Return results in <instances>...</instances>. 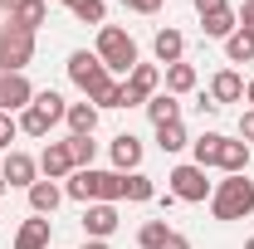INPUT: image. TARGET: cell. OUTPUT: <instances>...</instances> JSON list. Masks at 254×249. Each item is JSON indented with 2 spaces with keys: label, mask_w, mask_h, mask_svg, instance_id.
<instances>
[{
  "label": "cell",
  "mask_w": 254,
  "mask_h": 249,
  "mask_svg": "<svg viewBox=\"0 0 254 249\" xmlns=\"http://www.w3.org/2000/svg\"><path fill=\"white\" fill-rule=\"evenodd\" d=\"M64 195H73V200H83V205H118L123 200V171H93V166H83V171H73L68 181H64Z\"/></svg>",
  "instance_id": "obj_1"
},
{
  "label": "cell",
  "mask_w": 254,
  "mask_h": 249,
  "mask_svg": "<svg viewBox=\"0 0 254 249\" xmlns=\"http://www.w3.org/2000/svg\"><path fill=\"white\" fill-rule=\"evenodd\" d=\"M210 215L215 220H245L254 215V181L250 176H225L210 190Z\"/></svg>",
  "instance_id": "obj_2"
},
{
  "label": "cell",
  "mask_w": 254,
  "mask_h": 249,
  "mask_svg": "<svg viewBox=\"0 0 254 249\" xmlns=\"http://www.w3.org/2000/svg\"><path fill=\"white\" fill-rule=\"evenodd\" d=\"M68 78H73V88L88 98V103H98V98L113 88V73H108L103 59L88 54V49H73V54H68Z\"/></svg>",
  "instance_id": "obj_3"
},
{
  "label": "cell",
  "mask_w": 254,
  "mask_h": 249,
  "mask_svg": "<svg viewBox=\"0 0 254 249\" xmlns=\"http://www.w3.org/2000/svg\"><path fill=\"white\" fill-rule=\"evenodd\" d=\"M93 54L103 59L108 73H132V68H137V39H132L127 30H118V25H103Z\"/></svg>",
  "instance_id": "obj_4"
},
{
  "label": "cell",
  "mask_w": 254,
  "mask_h": 249,
  "mask_svg": "<svg viewBox=\"0 0 254 249\" xmlns=\"http://www.w3.org/2000/svg\"><path fill=\"white\" fill-rule=\"evenodd\" d=\"M25 63H34V34L20 25L0 30V73H25Z\"/></svg>",
  "instance_id": "obj_5"
},
{
  "label": "cell",
  "mask_w": 254,
  "mask_h": 249,
  "mask_svg": "<svg viewBox=\"0 0 254 249\" xmlns=\"http://www.w3.org/2000/svg\"><path fill=\"white\" fill-rule=\"evenodd\" d=\"M166 181H171V195H176V200H186V205H200V200H210V190H215L210 181H205V166H195V161L176 166Z\"/></svg>",
  "instance_id": "obj_6"
},
{
  "label": "cell",
  "mask_w": 254,
  "mask_h": 249,
  "mask_svg": "<svg viewBox=\"0 0 254 249\" xmlns=\"http://www.w3.org/2000/svg\"><path fill=\"white\" fill-rule=\"evenodd\" d=\"M34 93L39 88H34L25 73H0V113H25L34 103Z\"/></svg>",
  "instance_id": "obj_7"
},
{
  "label": "cell",
  "mask_w": 254,
  "mask_h": 249,
  "mask_svg": "<svg viewBox=\"0 0 254 249\" xmlns=\"http://www.w3.org/2000/svg\"><path fill=\"white\" fill-rule=\"evenodd\" d=\"M157 83H161V73H157V68H152V63H137V68L127 73V83H123V98H127V108L147 103V98L157 93Z\"/></svg>",
  "instance_id": "obj_8"
},
{
  "label": "cell",
  "mask_w": 254,
  "mask_h": 249,
  "mask_svg": "<svg viewBox=\"0 0 254 249\" xmlns=\"http://www.w3.org/2000/svg\"><path fill=\"white\" fill-rule=\"evenodd\" d=\"M0 176H5L10 186H25V190H30L34 181H39V161H34L30 152H5V161H0Z\"/></svg>",
  "instance_id": "obj_9"
},
{
  "label": "cell",
  "mask_w": 254,
  "mask_h": 249,
  "mask_svg": "<svg viewBox=\"0 0 254 249\" xmlns=\"http://www.w3.org/2000/svg\"><path fill=\"white\" fill-rule=\"evenodd\" d=\"M215 171H225V176H245V171H250V142H240V137H220Z\"/></svg>",
  "instance_id": "obj_10"
},
{
  "label": "cell",
  "mask_w": 254,
  "mask_h": 249,
  "mask_svg": "<svg viewBox=\"0 0 254 249\" xmlns=\"http://www.w3.org/2000/svg\"><path fill=\"white\" fill-rule=\"evenodd\" d=\"M39 171H44V181H68V176H73L68 142H49V147L39 152Z\"/></svg>",
  "instance_id": "obj_11"
},
{
  "label": "cell",
  "mask_w": 254,
  "mask_h": 249,
  "mask_svg": "<svg viewBox=\"0 0 254 249\" xmlns=\"http://www.w3.org/2000/svg\"><path fill=\"white\" fill-rule=\"evenodd\" d=\"M113 230H118V205H103V200L83 205V235L88 240H108Z\"/></svg>",
  "instance_id": "obj_12"
},
{
  "label": "cell",
  "mask_w": 254,
  "mask_h": 249,
  "mask_svg": "<svg viewBox=\"0 0 254 249\" xmlns=\"http://www.w3.org/2000/svg\"><path fill=\"white\" fill-rule=\"evenodd\" d=\"M152 54H157V63H166V68H171V63H181V54H186V34L171 30V25L157 30V34H152Z\"/></svg>",
  "instance_id": "obj_13"
},
{
  "label": "cell",
  "mask_w": 254,
  "mask_h": 249,
  "mask_svg": "<svg viewBox=\"0 0 254 249\" xmlns=\"http://www.w3.org/2000/svg\"><path fill=\"white\" fill-rule=\"evenodd\" d=\"M240 98H245V78H240L235 68H220V73L210 78V103L225 108V103H240Z\"/></svg>",
  "instance_id": "obj_14"
},
{
  "label": "cell",
  "mask_w": 254,
  "mask_h": 249,
  "mask_svg": "<svg viewBox=\"0 0 254 249\" xmlns=\"http://www.w3.org/2000/svg\"><path fill=\"white\" fill-rule=\"evenodd\" d=\"M108 152H113V166H118L123 176H127V171H137V166H142V142H137L132 132H118Z\"/></svg>",
  "instance_id": "obj_15"
},
{
  "label": "cell",
  "mask_w": 254,
  "mask_h": 249,
  "mask_svg": "<svg viewBox=\"0 0 254 249\" xmlns=\"http://www.w3.org/2000/svg\"><path fill=\"white\" fill-rule=\"evenodd\" d=\"M64 123H68V137H93L98 132V108L93 103H68Z\"/></svg>",
  "instance_id": "obj_16"
},
{
  "label": "cell",
  "mask_w": 254,
  "mask_h": 249,
  "mask_svg": "<svg viewBox=\"0 0 254 249\" xmlns=\"http://www.w3.org/2000/svg\"><path fill=\"white\" fill-rule=\"evenodd\" d=\"M59 200H64L59 181H34V186H30V210H34V215H54Z\"/></svg>",
  "instance_id": "obj_17"
},
{
  "label": "cell",
  "mask_w": 254,
  "mask_h": 249,
  "mask_svg": "<svg viewBox=\"0 0 254 249\" xmlns=\"http://www.w3.org/2000/svg\"><path fill=\"white\" fill-rule=\"evenodd\" d=\"M44 20H49V5H44V0H20V5L10 10V25H20V30H30V34L39 30Z\"/></svg>",
  "instance_id": "obj_18"
},
{
  "label": "cell",
  "mask_w": 254,
  "mask_h": 249,
  "mask_svg": "<svg viewBox=\"0 0 254 249\" xmlns=\"http://www.w3.org/2000/svg\"><path fill=\"white\" fill-rule=\"evenodd\" d=\"M15 249H49V220L34 215L20 225V235H15Z\"/></svg>",
  "instance_id": "obj_19"
},
{
  "label": "cell",
  "mask_w": 254,
  "mask_h": 249,
  "mask_svg": "<svg viewBox=\"0 0 254 249\" xmlns=\"http://www.w3.org/2000/svg\"><path fill=\"white\" fill-rule=\"evenodd\" d=\"M200 30L210 34V39H230V34L240 30V15L225 5V10H215V15H200Z\"/></svg>",
  "instance_id": "obj_20"
},
{
  "label": "cell",
  "mask_w": 254,
  "mask_h": 249,
  "mask_svg": "<svg viewBox=\"0 0 254 249\" xmlns=\"http://www.w3.org/2000/svg\"><path fill=\"white\" fill-rule=\"evenodd\" d=\"M147 118H152V127L181 123V103H176L171 93H152V98H147Z\"/></svg>",
  "instance_id": "obj_21"
},
{
  "label": "cell",
  "mask_w": 254,
  "mask_h": 249,
  "mask_svg": "<svg viewBox=\"0 0 254 249\" xmlns=\"http://www.w3.org/2000/svg\"><path fill=\"white\" fill-rule=\"evenodd\" d=\"M225 59L230 63H254V30H235L225 39Z\"/></svg>",
  "instance_id": "obj_22"
},
{
  "label": "cell",
  "mask_w": 254,
  "mask_h": 249,
  "mask_svg": "<svg viewBox=\"0 0 254 249\" xmlns=\"http://www.w3.org/2000/svg\"><path fill=\"white\" fill-rule=\"evenodd\" d=\"M15 123H20V132H25V137H49V127H54V118H49V113H44V108H25V113H20V118H15Z\"/></svg>",
  "instance_id": "obj_23"
},
{
  "label": "cell",
  "mask_w": 254,
  "mask_h": 249,
  "mask_svg": "<svg viewBox=\"0 0 254 249\" xmlns=\"http://www.w3.org/2000/svg\"><path fill=\"white\" fill-rule=\"evenodd\" d=\"M190 88H195V68H190V63H171V68H166V93L181 98V93H190Z\"/></svg>",
  "instance_id": "obj_24"
},
{
  "label": "cell",
  "mask_w": 254,
  "mask_h": 249,
  "mask_svg": "<svg viewBox=\"0 0 254 249\" xmlns=\"http://www.w3.org/2000/svg\"><path fill=\"white\" fill-rule=\"evenodd\" d=\"M64 142H68V156H73V171L93 166V156H98V142H93V137H64Z\"/></svg>",
  "instance_id": "obj_25"
},
{
  "label": "cell",
  "mask_w": 254,
  "mask_h": 249,
  "mask_svg": "<svg viewBox=\"0 0 254 249\" xmlns=\"http://www.w3.org/2000/svg\"><path fill=\"white\" fill-rule=\"evenodd\" d=\"M166 240H171V225H166V220H147V225L137 230V245L142 249H161Z\"/></svg>",
  "instance_id": "obj_26"
},
{
  "label": "cell",
  "mask_w": 254,
  "mask_h": 249,
  "mask_svg": "<svg viewBox=\"0 0 254 249\" xmlns=\"http://www.w3.org/2000/svg\"><path fill=\"white\" fill-rule=\"evenodd\" d=\"M157 147H161V152H181V147H190L186 127H181V123H161L157 127Z\"/></svg>",
  "instance_id": "obj_27"
},
{
  "label": "cell",
  "mask_w": 254,
  "mask_h": 249,
  "mask_svg": "<svg viewBox=\"0 0 254 249\" xmlns=\"http://www.w3.org/2000/svg\"><path fill=\"white\" fill-rule=\"evenodd\" d=\"M152 195H157V186H152L142 171H127L123 176V200H152Z\"/></svg>",
  "instance_id": "obj_28"
},
{
  "label": "cell",
  "mask_w": 254,
  "mask_h": 249,
  "mask_svg": "<svg viewBox=\"0 0 254 249\" xmlns=\"http://www.w3.org/2000/svg\"><path fill=\"white\" fill-rule=\"evenodd\" d=\"M190 147H195V166L210 171V166H215V152H220V132H205V137H195Z\"/></svg>",
  "instance_id": "obj_29"
},
{
  "label": "cell",
  "mask_w": 254,
  "mask_h": 249,
  "mask_svg": "<svg viewBox=\"0 0 254 249\" xmlns=\"http://www.w3.org/2000/svg\"><path fill=\"white\" fill-rule=\"evenodd\" d=\"M34 108H44L54 123H64V113H68V103H64V93H54V88H39L34 93Z\"/></svg>",
  "instance_id": "obj_30"
},
{
  "label": "cell",
  "mask_w": 254,
  "mask_h": 249,
  "mask_svg": "<svg viewBox=\"0 0 254 249\" xmlns=\"http://www.w3.org/2000/svg\"><path fill=\"white\" fill-rule=\"evenodd\" d=\"M73 10V20L78 25H103V15H108V5L103 0H78V5H68Z\"/></svg>",
  "instance_id": "obj_31"
},
{
  "label": "cell",
  "mask_w": 254,
  "mask_h": 249,
  "mask_svg": "<svg viewBox=\"0 0 254 249\" xmlns=\"http://www.w3.org/2000/svg\"><path fill=\"white\" fill-rule=\"evenodd\" d=\"M15 132H20V123L10 118V113H0V147L10 152V142H15Z\"/></svg>",
  "instance_id": "obj_32"
},
{
  "label": "cell",
  "mask_w": 254,
  "mask_h": 249,
  "mask_svg": "<svg viewBox=\"0 0 254 249\" xmlns=\"http://www.w3.org/2000/svg\"><path fill=\"white\" fill-rule=\"evenodd\" d=\"M127 10H137V15H157L161 10V0H123Z\"/></svg>",
  "instance_id": "obj_33"
},
{
  "label": "cell",
  "mask_w": 254,
  "mask_h": 249,
  "mask_svg": "<svg viewBox=\"0 0 254 249\" xmlns=\"http://www.w3.org/2000/svg\"><path fill=\"white\" fill-rule=\"evenodd\" d=\"M240 142H254V108L240 118Z\"/></svg>",
  "instance_id": "obj_34"
},
{
  "label": "cell",
  "mask_w": 254,
  "mask_h": 249,
  "mask_svg": "<svg viewBox=\"0 0 254 249\" xmlns=\"http://www.w3.org/2000/svg\"><path fill=\"white\" fill-rule=\"evenodd\" d=\"M240 30H254V0L240 5Z\"/></svg>",
  "instance_id": "obj_35"
},
{
  "label": "cell",
  "mask_w": 254,
  "mask_h": 249,
  "mask_svg": "<svg viewBox=\"0 0 254 249\" xmlns=\"http://www.w3.org/2000/svg\"><path fill=\"white\" fill-rule=\"evenodd\" d=\"M215 10H225V0H195V15H215Z\"/></svg>",
  "instance_id": "obj_36"
},
{
  "label": "cell",
  "mask_w": 254,
  "mask_h": 249,
  "mask_svg": "<svg viewBox=\"0 0 254 249\" xmlns=\"http://www.w3.org/2000/svg\"><path fill=\"white\" fill-rule=\"evenodd\" d=\"M161 249H190V240H186V235H176V230H171V240H166Z\"/></svg>",
  "instance_id": "obj_37"
},
{
  "label": "cell",
  "mask_w": 254,
  "mask_h": 249,
  "mask_svg": "<svg viewBox=\"0 0 254 249\" xmlns=\"http://www.w3.org/2000/svg\"><path fill=\"white\" fill-rule=\"evenodd\" d=\"M83 249H108V240H88V245H83Z\"/></svg>",
  "instance_id": "obj_38"
},
{
  "label": "cell",
  "mask_w": 254,
  "mask_h": 249,
  "mask_svg": "<svg viewBox=\"0 0 254 249\" xmlns=\"http://www.w3.org/2000/svg\"><path fill=\"white\" fill-rule=\"evenodd\" d=\"M15 5H20V0H0V10H5V15H10V10H15Z\"/></svg>",
  "instance_id": "obj_39"
},
{
  "label": "cell",
  "mask_w": 254,
  "mask_h": 249,
  "mask_svg": "<svg viewBox=\"0 0 254 249\" xmlns=\"http://www.w3.org/2000/svg\"><path fill=\"white\" fill-rule=\"evenodd\" d=\"M245 98H250V103H254V78H250V88H245Z\"/></svg>",
  "instance_id": "obj_40"
},
{
  "label": "cell",
  "mask_w": 254,
  "mask_h": 249,
  "mask_svg": "<svg viewBox=\"0 0 254 249\" xmlns=\"http://www.w3.org/2000/svg\"><path fill=\"white\" fill-rule=\"evenodd\" d=\"M5 190H10V181H5V176H0V195H5Z\"/></svg>",
  "instance_id": "obj_41"
},
{
  "label": "cell",
  "mask_w": 254,
  "mask_h": 249,
  "mask_svg": "<svg viewBox=\"0 0 254 249\" xmlns=\"http://www.w3.org/2000/svg\"><path fill=\"white\" fill-rule=\"evenodd\" d=\"M245 249H254V235H250V240H245Z\"/></svg>",
  "instance_id": "obj_42"
},
{
  "label": "cell",
  "mask_w": 254,
  "mask_h": 249,
  "mask_svg": "<svg viewBox=\"0 0 254 249\" xmlns=\"http://www.w3.org/2000/svg\"><path fill=\"white\" fill-rule=\"evenodd\" d=\"M64 5H78V0H64Z\"/></svg>",
  "instance_id": "obj_43"
}]
</instances>
